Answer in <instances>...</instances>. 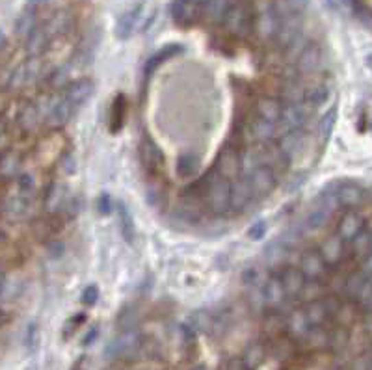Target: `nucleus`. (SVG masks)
<instances>
[{
  "instance_id": "1",
  "label": "nucleus",
  "mask_w": 372,
  "mask_h": 370,
  "mask_svg": "<svg viewBox=\"0 0 372 370\" xmlns=\"http://www.w3.org/2000/svg\"><path fill=\"white\" fill-rule=\"evenodd\" d=\"M203 186V199H205L207 209L212 214H225L231 211V181L225 179L216 167H212L209 175L201 179Z\"/></svg>"
},
{
  "instance_id": "2",
  "label": "nucleus",
  "mask_w": 372,
  "mask_h": 370,
  "mask_svg": "<svg viewBox=\"0 0 372 370\" xmlns=\"http://www.w3.org/2000/svg\"><path fill=\"white\" fill-rule=\"evenodd\" d=\"M257 19V8L253 0H237L224 19V30L231 38L246 39L253 36V26Z\"/></svg>"
},
{
  "instance_id": "3",
  "label": "nucleus",
  "mask_w": 372,
  "mask_h": 370,
  "mask_svg": "<svg viewBox=\"0 0 372 370\" xmlns=\"http://www.w3.org/2000/svg\"><path fill=\"white\" fill-rule=\"evenodd\" d=\"M313 112L305 104H285V108H283V114L279 117V122L276 123L277 125V140L281 138V136L289 135L290 130H298V128H305L309 130V123H311V117H313Z\"/></svg>"
},
{
  "instance_id": "4",
  "label": "nucleus",
  "mask_w": 372,
  "mask_h": 370,
  "mask_svg": "<svg viewBox=\"0 0 372 370\" xmlns=\"http://www.w3.org/2000/svg\"><path fill=\"white\" fill-rule=\"evenodd\" d=\"M264 300L268 311H277V313L287 314L294 307V301L289 300L287 290L283 287V281L279 272H272L266 275L264 281Z\"/></svg>"
},
{
  "instance_id": "5",
  "label": "nucleus",
  "mask_w": 372,
  "mask_h": 370,
  "mask_svg": "<svg viewBox=\"0 0 372 370\" xmlns=\"http://www.w3.org/2000/svg\"><path fill=\"white\" fill-rule=\"evenodd\" d=\"M172 17L175 25H179L181 28H190L198 25L201 19H205V8L198 4L196 0H174Z\"/></svg>"
},
{
  "instance_id": "6",
  "label": "nucleus",
  "mask_w": 372,
  "mask_h": 370,
  "mask_svg": "<svg viewBox=\"0 0 372 370\" xmlns=\"http://www.w3.org/2000/svg\"><path fill=\"white\" fill-rule=\"evenodd\" d=\"M257 151H259L261 166L272 170V172L276 173L277 179H281L283 175L287 173V170H289L290 162L281 151V147L277 146V141L261 143V146H257Z\"/></svg>"
},
{
  "instance_id": "7",
  "label": "nucleus",
  "mask_w": 372,
  "mask_h": 370,
  "mask_svg": "<svg viewBox=\"0 0 372 370\" xmlns=\"http://www.w3.org/2000/svg\"><path fill=\"white\" fill-rule=\"evenodd\" d=\"M372 290V275L365 274L363 270H352L347 277L345 288H342V298H347L356 303H363L367 296Z\"/></svg>"
},
{
  "instance_id": "8",
  "label": "nucleus",
  "mask_w": 372,
  "mask_h": 370,
  "mask_svg": "<svg viewBox=\"0 0 372 370\" xmlns=\"http://www.w3.org/2000/svg\"><path fill=\"white\" fill-rule=\"evenodd\" d=\"M140 160L141 166L149 173V177H153V179L161 177L162 170H164V153L151 136H146L140 141Z\"/></svg>"
},
{
  "instance_id": "9",
  "label": "nucleus",
  "mask_w": 372,
  "mask_h": 370,
  "mask_svg": "<svg viewBox=\"0 0 372 370\" xmlns=\"http://www.w3.org/2000/svg\"><path fill=\"white\" fill-rule=\"evenodd\" d=\"M292 255H294V249L287 248L285 244L276 240V242H270L264 249V268L268 270L270 274L272 272H281L287 266H298L292 262Z\"/></svg>"
},
{
  "instance_id": "10",
  "label": "nucleus",
  "mask_w": 372,
  "mask_h": 370,
  "mask_svg": "<svg viewBox=\"0 0 372 370\" xmlns=\"http://www.w3.org/2000/svg\"><path fill=\"white\" fill-rule=\"evenodd\" d=\"M216 170L222 173L225 179L235 181L242 177V151L235 146L225 143V147L218 153L216 159Z\"/></svg>"
},
{
  "instance_id": "11",
  "label": "nucleus",
  "mask_w": 372,
  "mask_h": 370,
  "mask_svg": "<svg viewBox=\"0 0 372 370\" xmlns=\"http://www.w3.org/2000/svg\"><path fill=\"white\" fill-rule=\"evenodd\" d=\"M242 177L250 183L255 199L268 198L270 194L276 190L277 181H279L276 177V173L264 166L255 167V170H251L250 173H246V175H242Z\"/></svg>"
},
{
  "instance_id": "12",
  "label": "nucleus",
  "mask_w": 372,
  "mask_h": 370,
  "mask_svg": "<svg viewBox=\"0 0 372 370\" xmlns=\"http://www.w3.org/2000/svg\"><path fill=\"white\" fill-rule=\"evenodd\" d=\"M298 268L302 270L303 275H305L307 279L313 281H324L327 277V274H329V270H332L326 264V261L322 259L318 249H305L302 255H300Z\"/></svg>"
},
{
  "instance_id": "13",
  "label": "nucleus",
  "mask_w": 372,
  "mask_h": 370,
  "mask_svg": "<svg viewBox=\"0 0 372 370\" xmlns=\"http://www.w3.org/2000/svg\"><path fill=\"white\" fill-rule=\"evenodd\" d=\"M296 67L300 71L302 78L321 77V71L324 69V52H322L321 45L309 43L307 49L302 52V56L298 58Z\"/></svg>"
},
{
  "instance_id": "14",
  "label": "nucleus",
  "mask_w": 372,
  "mask_h": 370,
  "mask_svg": "<svg viewBox=\"0 0 372 370\" xmlns=\"http://www.w3.org/2000/svg\"><path fill=\"white\" fill-rule=\"evenodd\" d=\"M318 251H321L322 259L326 261V264L329 268H339L342 262L347 261V242L340 238L337 233L329 235L327 238H324L318 246Z\"/></svg>"
},
{
  "instance_id": "15",
  "label": "nucleus",
  "mask_w": 372,
  "mask_h": 370,
  "mask_svg": "<svg viewBox=\"0 0 372 370\" xmlns=\"http://www.w3.org/2000/svg\"><path fill=\"white\" fill-rule=\"evenodd\" d=\"M365 229L367 222L365 218L361 216V212L345 211L340 214L339 220H337V229H335V233H337L345 242L350 244L353 238H358Z\"/></svg>"
},
{
  "instance_id": "16",
  "label": "nucleus",
  "mask_w": 372,
  "mask_h": 370,
  "mask_svg": "<svg viewBox=\"0 0 372 370\" xmlns=\"http://www.w3.org/2000/svg\"><path fill=\"white\" fill-rule=\"evenodd\" d=\"M309 141V130L305 128H298V130H290L289 135L281 136L277 140V146L281 147V151L285 153V157L289 159V162L292 164L296 159H300L305 149H307Z\"/></svg>"
},
{
  "instance_id": "17",
  "label": "nucleus",
  "mask_w": 372,
  "mask_h": 370,
  "mask_svg": "<svg viewBox=\"0 0 372 370\" xmlns=\"http://www.w3.org/2000/svg\"><path fill=\"white\" fill-rule=\"evenodd\" d=\"M141 348V337L138 329H127L123 332L117 338L112 340V345L108 346V354L110 358H130L132 354Z\"/></svg>"
},
{
  "instance_id": "18",
  "label": "nucleus",
  "mask_w": 372,
  "mask_h": 370,
  "mask_svg": "<svg viewBox=\"0 0 372 370\" xmlns=\"http://www.w3.org/2000/svg\"><path fill=\"white\" fill-rule=\"evenodd\" d=\"M60 141H62V135H58V132H52V135L45 136L43 140L39 141V146L36 147V157H38L41 167L51 166L54 162L62 160L65 153H62L64 147H62Z\"/></svg>"
},
{
  "instance_id": "19",
  "label": "nucleus",
  "mask_w": 372,
  "mask_h": 370,
  "mask_svg": "<svg viewBox=\"0 0 372 370\" xmlns=\"http://www.w3.org/2000/svg\"><path fill=\"white\" fill-rule=\"evenodd\" d=\"M334 192L337 196L340 209H345V211H356L365 199L363 188L358 183H352V181L337 183V185H334Z\"/></svg>"
},
{
  "instance_id": "20",
  "label": "nucleus",
  "mask_w": 372,
  "mask_h": 370,
  "mask_svg": "<svg viewBox=\"0 0 372 370\" xmlns=\"http://www.w3.org/2000/svg\"><path fill=\"white\" fill-rule=\"evenodd\" d=\"M311 329H313V324L309 322L307 313H305L303 305L292 307L289 313H287V332L285 333H287L292 340H303Z\"/></svg>"
},
{
  "instance_id": "21",
  "label": "nucleus",
  "mask_w": 372,
  "mask_h": 370,
  "mask_svg": "<svg viewBox=\"0 0 372 370\" xmlns=\"http://www.w3.org/2000/svg\"><path fill=\"white\" fill-rule=\"evenodd\" d=\"M283 108H285V102L272 95H259L253 102V112H255L257 117L272 123L279 122Z\"/></svg>"
},
{
  "instance_id": "22",
  "label": "nucleus",
  "mask_w": 372,
  "mask_h": 370,
  "mask_svg": "<svg viewBox=\"0 0 372 370\" xmlns=\"http://www.w3.org/2000/svg\"><path fill=\"white\" fill-rule=\"evenodd\" d=\"M279 275H281L283 287L287 290L289 300H300L303 287H305V283H307V277L303 275L302 270L298 268V266H287V268L279 272Z\"/></svg>"
},
{
  "instance_id": "23",
  "label": "nucleus",
  "mask_w": 372,
  "mask_h": 370,
  "mask_svg": "<svg viewBox=\"0 0 372 370\" xmlns=\"http://www.w3.org/2000/svg\"><path fill=\"white\" fill-rule=\"evenodd\" d=\"M93 93V82H91L90 78H78V80H73V82L62 91V95H64L65 101H69L75 110L78 106H82L84 102L88 101Z\"/></svg>"
},
{
  "instance_id": "24",
  "label": "nucleus",
  "mask_w": 372,
  "mask_h": 370,
  "mask_svg": "<svg viewBox=\"0 0 372 370\" xmlns=\"http://www.w3.org/2000/svg\"><path fill=\"white\" fill-rule=\"evenodd\" d=\"M305 80V104L311 110H316L322 106L329 97V88H327L326 80L318 77L303 78Z\"/></svg>"
},
{
  "instance_id": "25",
  "label": "nucleus",
  "mask_w": 372,
  "mask_h": 370,
  "mask_svg": "<svg viewBox=\"0 0 372 370\" xmlns=\"http://www.w3.org/2000/svg\"><path fill=\"white\" fill-rule=\"evenodd\" d=\"M62 218L54 212V214H47V216H41V218H36V222H34L32 225V231H34V236L38 238V240H49V238H52L54 235H58V231L62 229Z\"/></svg>"
},
{
  "instance_id": "26",
  "label": "nucleus",
  "mask_w": 372,
  "mask_h": 370,
  "mask_svg": "<svg viewBox=\"0 0 372 370\" xmlns=\"http://www.w3.org/2000/svg\"><path fill=\"white\" fill-rule=\"evenodd\" d=\"M253 199V190L244 177L231 181V211H244Z\"/></svg>"
},
{
  "instance_id": "27",
  "label": "nucleus",
  "mask_w": 372,
  "mask_h": 370,
  "mask_svg": "<svg viewBox=\"0 0 372 370\" xmlns=\"http://www.w3.org/2000/svg\"><path fill=\"white\" fill-rule=\"evenodd\" d=\"M250 128H251V136H253L255 146L270 143V141H277L276 123L266 122V119H261V117L253 115V117L250 119Z\"/></svg>"
},
{
  "instance_id": "28",
  "label": "nucleus",
  "mask_w": 372,
  "mask_h": 370,
  "mask_svg": "<svg viewBox=\"0 0 372 370\" xmlns=\"http://www.w3.org/2000/svg\"><path fill=\"white\" fill-rule=\"evenodd\" d=\"M73 112H75V106L71 104L69 101H65L64 95L60 97L58 102L54 104V108L51 110V114L47 115L45 125L49 128H60L69 123V119L73 117Z\"/></svg>"
},
{
  "instance_id": "29",
  "label": "nucleus",
  "mask_w": 372,
  "mask_h": 370,
  "mask_svg": "<svg viewBox=\"0 0 372 370\" xmlns=\"http://www.w3.org/2000/svg\"><path fill=\"white\" fill-rule=\"evenodd\" d=\"M21 166H23V153L17 151V149H4V153H2V167H0L2 181L6 183V181L17 179L19 173L23 172Z\"/></svg>"
},
{
  "instance_id": "30",
  "label": "nucleus",
  "mask_w": 372,
  "mask_h": 370,
  "mask_svg": "<svg viewBox=\"0 0 372 370\" xmlns=\"http://www.w3.org/2000/svg\"><path fill=\"white\" fill-rule=\"evenodd\" d=\"M302 343L307 345L309 350L314 351L326 350V348L332 346V327H326V325H314Z\"/></svg>"
},
{
  "instance_id": "31",
  "label": "nucleus",
  "mask_w": 372,
  "mask_h": 370,
  "mask_svg": "<svg viewBox=\"0 0 372 370\" xmlns=\"http://www.w3.org/2000/svg\"><path fill=\"white\" fill-rule=\"evenodd\" d=\"M39 123H43L41 115H39V110L36 106V102H26L25 108L21 112L19 119H17V127L21 128V132L25 135H32L34 130L39 127Z\"/></svg>"
},
{
  "instance_id": "32",
  "label": "nucleus",
  "mask_w": 372,
  "mask_h": 370,
  "mask_svg": "<svg viewBox=\"0 0 372 370\" xmlns=\"http://www.w3.org/2000/svg\"><path fill=\"white\" fill-rule=\"evenodd\" d=\"M305 313H307L309 322L314 325H326V322H334L332 320V313L326 305V300H316L309 301V303H302Z\"/></svg>"
},
{
  "instance_id": "33",
  "label": "nucleus",
  "mask_w": 372,
  "mask_h": 370,
  "mask_svg": "<svg viewBox=\"0 0 372 370\" xmlns=\"http://www.w3.org/2000/svg\"><path fill=\"white\" fill-rule=\"evenodd\" d=\"M264 281L263 283H257V285L246 287V301H248V305H250V309L255 314L268 313L266 300H264Z\"/></svg>"
},
{
  "instance_id": "34",
  "label": "nucleus",
  "mask_w": 372,
  "mask_h": 370,
  "mask_svg": "<svg viewBox=\"0 0 372 370\" xmlns=\"http://www.w3.org/2000/svg\"><path fill=\"white\" fill-rule=\"evenodd\" d=\"M268 356V348L263 343H253L244 350L242 354V363L246 365V369L248 370H257L261 365L264 363V359Z\"/></svg>"
},
{
  "instance_id": "35",
  "label": "nucleus",
  "mask_w": 372,
  "mask_h": 370,
  "mask_svg": "<svg viewBox=\"0 0 372 370\" xmlns=\"http://www.w3.org/2000/svg\"><path fill=\"white\" fill-rule=\"evenodd\" d=\"M263 316V329L268 337H279L283 332H287V314L268 311Z\"/></svg>"
},
{
  "instance_id": "36",
  "label": "nucleus",
  "mask_w": 372,
  "mask_h": 370,
  "mask_svg": "<svg viewBox=\"0 0 372 370\" xmlns=\"http://www.w3.org/2000/svg\"><path fill=\"white\" fill-rule=\"evenodd\" d=\"M199 172V157L192 151L179 154L177 159V175L181 179H192Z\"/></svg>"
},
{
  "instance_id": "37",
  "label": "nucleus",
  "mask_w": 372,
  "mask_h": 370,
  "mask_svg": "<svg viewBox=\"0 0 372 370\" xmlns=\"http://www.w3.org/2000/svg\"><path fill=\"white\" fill-rule=\"evenodd\" d=\"M358 311H360V303L342 298L339 309H337L334 314V324L342 325V327H348V325L352 324L353 320L358 319Z\"/></svg>"
},
{
  "instance_id": "38",
  "label": "nucleus",
  "mask_w": 372,
  "mask_h": 370,
  "mask_svg": "<svg viewBox=\"0 0 372 370\" xmlns=\"http://www.w3.org/2000/svg\"><path fill=\"white\" fill-rule=\"evenodd\" d=\"M335 122H337V108L332 106L326 114L322 115L321 122L316 125V138H318V146L321 147L326 146L327 140H329V136L334 132Z\"/></svg>"
},
{
  "instance_id": "39",
  "label": "nucleus",
  "mask_w": 372,
  "mask_h": 370,
  "mask_svg": "<svg viewBox=\"0 0 372 370\" xmlns=\"http://www.w3.org/2000/svg\"><path fill=\"white\" fill-rule=\"evenodd\" d=\"M327 294H329V288H327L326 281H313L307 279L305 287L302 290V296H300V301L302 303H309V301L324 300Z\"/></svg>"
},
{
  "instance_id": "40",
  "label": "nucleus",
  "mask_w": 372,
  "mask_h": 370,
  "mask_svg": "<svg viewBox=\"0 0 372 370\" xmlns=\"http://www.w3.org/2000/svg\"><path fill=\"white\" fill-rule=\"evenodd\" d=\"M188 327L194 333H212L214 325H216V319L209 314L207 311H196V313L188 319Z\"/></svg>"
},
{
  "instance_id": "41",
  "label": "nucleus",
  "mask_w": 372,
  "mask_h": 370,
  "mask_svg": "<svg viewBox=\"0 0 372 370\" xmlns=\"http://www.w3.org/2000/svg\"><path fill=\"white\" fill-rule=\"evenodd\" d=\"M350 253H352L353 259L358 261H363L365 257H369L372 253V233L369 231H363L358 238H353L350 242Z\"/></svg>"
},
{
  "instance_id": "42",
  "label": "nucleus",
  "mask_w": 372,
  "mask_h": 370,
  "mask_svg": "<svg viewBox=\"0 0 372 370\" xmlns=\"http://www.w3.org/2000/svg\"><path fill=\"white\" fill-rule=\"evenodd\" d=\"M332 218H334V214L332 212H327L326 209H322V207H314L313 211L307 212V216H305V222H303V227L305 229H313V231H318V229H324L329 222H332Z\"/></svg>"
},
{
  "instance_id": "43",
  "label": "nucleus",
  "mask_w": 372,
  "mask_h": 370,
  "mask_svg": "<svg viewBox=\"0 0 372 370\" xmlns=\"http://www.w3.org/2000/svg\"><path fill=\"white\" fill-rule=\"evenodd\" d=\"M140 12L141 6H136L135 10H130V12L123 13L121 19L117 23V38L127 39L130 34L135 32L136 25H138V21H140Z\"/></svg>"
},
{
  "instance_id": "44",
  "label": "nucleus",
  "mask_w": 372,
  "mask_h": 370,
  "mask_svg": "<svg viewBox=\"0 0 372 370\" xmlns=\"http://www.w3.org/2000/svg\"><path fill=\"white\" fill-rule=\"evenodd\" d=\"M117 220H119V225H121V235L127 242H132L135 238V220H132V214L128 212V209L125 207V203H117Z\"/></svg>"
},
{
  "instance_id": "45",
  "label": "nucleus",
  "mask_w": 372,
  "mask_h": 370,
  "mask_svg": "<svg viewBox=\"0 0 372 370\" xmlns=\"http://www.w3.org/2000/svg\"><path fill=\"white\" fill-rule=\"evenodd\" d=\"M179 52H183V47L181 45H167L164 47L162 51H159L156 54H153V56L149 58L148 65H146V75H151L159 65L162 64V62H166L167 58L175 56V54H179Z\"/></svg>"
},
{
  "instance_id": "46",
  "label": "nucleus",
  "mask_w": 372,
  "mask_h": 370,
  "mask_svg": "<svg viewBox=\"0 0 372 370\" xmlns=\"http://www.w3.org/2000/svg\"><path fill=\"white\" fill-rule=\"evenodd\" d=\"M123 117H125V97L117 95L114 104H112V114H110V128H112V132H116V130L121 128Z\"/></svg>"
},
{
  "instance_id": "47",
  "label": "nucleus",
  "mask_w": 372,
  "mask_h": 370,
  "mask_svg": "<svg viewBox=\"0 0 372 370\" xmlns=\"http://www.w3.org/2000/svg\"><path fill=\"white\" fill-rule=\"evenodd\" d=\"M348 340H350V335H348L347 327H342V325H334L332 327V346H329L332 350H342L348 345Z\"/></svg>"
},
{
  "instance_id": "48",
  "label": "nucleus",
  "mask_w": 372,
  "mask_h": 370,
  "mask_svg": "<svg viewBox=\"0 0 372 370\" xmlns=\"http://www.w3.org/2000/svg\"><path fill=\"white\" fill-rule=\"evenodd\" d=\"M99 300V288L95 285H88L82 292V303L84 305H95Z\"/></svg>"
},
{
  "instance_id": "49",
  "label": "nucleus",
  "mask_w": 372,
  "mask_h": 370,
  "mask_svg": "<svg viewBox=\"0 0 372 370\" xmlns=\"http://www.w3.org/2000/svg\"><path fill=\"white\" fill-rule=\"evenodd\" d=\"M264 235H266V222H263V220L255 222L250 227V231H248V236H250L251 240H261Z\"/></svg>"
},
{
  "instance_id": "50",
  "label": "nucleus",
  "mask_w": 372,
  "mask_h": 370,
  "mask_svg": "<svg viewBox=\"0 0 372 370\" xmlns=\"http://www.w3.org/2000/svg\"><path fill=\"white\" fill-rule=\"evenodd\" d=\"M97 211L101 212V214H110L112 212V198H110V194H101L99 196V199H97Z\"/></svg>"
},
{
  "instance_id": "51",
  "label": "nucleus",
  "mask_w": 372,
  "mask_h": 370,
  "mask_svg": "<svg viewBox=\"0 0 372 370\" xmlns=\"http://www.w3.org/2000/svg\"><path fill=\"white\" fill-rule=\"evenodd\" d=\"M58 166L62 167V172H64L65 175H71V173L75 172V159H73V154L65 153L64 157H62V160L58 162Z\"/></svg>"
},
{
  "instance_id": "52",
  "label": "nucleus",
  "mask_w": 372,
  "mask_h": 370,
  "mask_svg": "<svg viewBox=\"0 0 372 370\" xmlns=\"http://www.w3.org/2000/svg\"><path fill=\"white\" fill-rule=\"evenodd\" d=\"M164 199V192H162V188H154V186H149L148 188V201L151 205H159Z\"/></svg>"
},
{
  "instance_id": "53",
  "label": "nucleus",
  "mask_w": 372,
  "mask_h": 370,
  "mask_svg": "<svg viewBox=\"0 0 372 370\" xmlns=\"http://www.w3.org/2000/svg\"><path fill=\"white\" fill-rule=\"evenodd\" d=\"M65 246L62 242H58V240H54V242L49 244V255L52 257H60L62 253H64Z\"/></svg>"
},
{
  "instance_id": "54",
  "label": "nucleus",
  "mask_w": 372,
  "mask_h": 370,
  "mask_svg": "<svg viewBox=\"0 0 372 370\" xmlns=\"http://www.w3.org/2000/svg\"><path fill=\"white\" fill-rule=\"evenodd\" d=\"M225 370H248V369H246V365L242 363V359H231V361L227 363V367H225Z\"/></svg>"
},
{
  "instance_id": "55",
  "label": "nucleus",
  "mask_w": 372,
  "mask_h": 370,
  "mask_svg": "<svg viewBox=\"0 0 372 370\" xmlns=\"http://www.w3.org/2000/svg\"><path fill=\"white\" fill-rule=\"evenodd\" d=\"M361 270H363L365 274L372 275V253L369 257H365L363 261H361Z\"/></svg>"
},
{
  "instance_id": "56",
  "label": "nucleus",
  "mask_w": 372,
  "mask_h": 370,
  "mask_svg": "<svg viewBox=\"0 0 372 370\" xmlns=\"http://www.w3.org/2000/svg\"><path fill=\"white\" fill-rule=\"evenodd\" d=\"M360 307L365 311V313H372V290H371V294L367 296V300L363 301Z\"/></svg>"
},
{
  "instance_id": "57",
  "label": "nucleus",
  "mask_w": 372,
  "mask_h": 370,
  "mask_svg": "<svg viewBox=\"0 0 372 370\" xmlns=\"http://www.w3.org/2000/svg\"><path fill=\"white\" fill-rule=\"evenodd\" d=\"M34 335H36V325L30 324L28 332H26V343H28L30 346H34Z\"/></svg>"
},
{
  "instance_id": "58",
  "label": "nucleus",
  "mask_w": 372,
  "mask_h": 370,
  "mask_svg": "<svg viewBox=\"0 0 372 370\" xmlns=\"http://www.w3.org/2000/svg\"><path fill=\"white\" fill-rule=\"evenodd\" d=\"M363 327H365L369 333H372V313H365V319H363Z\"/></svg>"
},
{
  "instance_id": "59",
  "label": "nucleus",
  "mask_w": 372,
  "mask_h": 370,
  "mask_svg": "<svg viewBox=\"0 0 372 370\" xmlns=\"http://www.w3.org/2000/svg\"><path fill=\"white\" fill-rule=\"evenodd\" d=\"M86 358H78V361L75 365H73V369L71 370H86Z\"/></svg>"
},
{
  "instance_id": "60",
  "label": "nucleus",
  "mask_w": 372,
  "mask_h": 370,
  "mask_svg": "<svg viewBox=\"0 0 372 370\" xmlns=\"http://www.w3.org/2000/svg\"><path fill=\"white\" fill-rule=\"evenodd\" d=\"M95 335H97V329H95V327H93V329H91V332H90V335H86V337H84V340H82L84 345H90L91 340L95 338Z\"/></svg>"
},
{
  "instance_id": "61",
  "label": "nucleus",
  "mask_w": 372,
  "mask_h": 370,
  "mask_svg": "<svg viewBox=\"0 0 372 370\" xmlns=\"http://www.w3.org/2000/svg\"><path fill=\"white\" fill-rule=\"evenodd\" d=\"M192 370H207V369H205V367H201V365H199V367H194Z\"/></svg>"
},
{
  "instance_id": "62",
  "label": "nucleus",
  "mask_w": 372,
  "mask_h": 370,
  "mask_svg": "<svg viewBox=\"0 0 372 370\" xmlns=\"http://www.w3.org/2000/svg\"><path fill=\"white\" fill-rule=\"evenodd\" d=\"M337 370H350V369H337Z\"/></svg>"
},
{
  "instance_id": "63",
  "label": "nucleus",
  "mask_w": 372,
  "mask_h": 370,
  "mask_svg": "<svg viewBox=\"0 0 372 370\" xmlns=\"http://www.w3.org/2000/svg\"><path fill=\"white\" fill-rule=\"evenodd\" d=\"M371 370H372V363H371Z\"/></svg>"
},
{
  "instance_id": "64",
  "label": "nucleus",
  "mask_w": 372,
  "mask_h": 370,
  "mask_svg": "<svg viewBox=\"0 0 372 370\" xmlns=\"http://www.w3.org/2000/svg\"><path fill=\"white\" fill-rule=\"evenodd\" d=\"M371 128H372V125H371Z\"/></svg>"
}]
</instances>
